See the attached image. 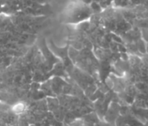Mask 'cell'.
Wrapping results in <instances>:
<instances>
[{
	"label": "cell",
	"mask_w": 148,
	"mask_h": 126,
	"mask_svg": "<svg viewBox=\"0 0 148 126\" xmlns=\"http://www.w3.org/2000/svg\"><path fill=\"white\" fill-rule=\"evenodd\" d=\"M90 13V9L86 4L83 2H75L68 7L65 16L68 22L76 23L87 19Z\"/></svg>",
	"instance_id": "obj_1"
}]
</instances>
